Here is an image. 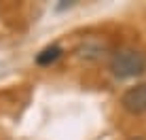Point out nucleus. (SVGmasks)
Returning <instances> with one entry per match:
<instances>
[{"mask_svg": "<svg viewBox=\"0 0 146 140\" xmlns=\"http://www.w3.org/2000/svg\"><path fill=\"white\" fill-rule=\"evenodd\" d=\"M110 72L117 79H131L146 72V55L138 49H119L110 59Z\"/></svg>", "mask_w": 146, "mask_h": 140, "instance_id": "f257e3e1", "label": "nucleus"}, {"mask_svg": "<svg viewBox=\"0 0 146 140\" xmlns=\"http://www.w3.org/2000/svg\"><path fill=\"white\" fill-rule=\"evenodd\" d=\"M121 104L131 115H144L146 113V83H140L135 87H129L121 98Z\"/></svg>", "mask_w": 146, "mask_h": 140, "instance_id": "f03ea898", "label": "nucleus"}, {"mask_svg": "<svg viewBox=\"0 0 146 140\" xmlns=\"http://www.w3.org/2000/svg\"><path fill=\"white\" fill-rule=\"evenodd\" d=\"M59 55H62V47H57V45H51V47L42 49V51L36 55V64H40V66H49V64H53Z\"/></svg>", "mask_w": 146, "mask_h": 140, "instance_id": "7ed1b4c3", "label": "nucleus"}, {"mask_svg": "<svg viewBox=\"0 0 146 140\" xmlns=\"http://www.w3.org/2000/svg\"><path fill=\"white\" fill-rule=\"evenodd\" d=\"M131 140H142V138H131Z\"/></svg>", "mask_w": 146, "mask_h": 140, "instance_id": "20e7f679", "label": "nucleus"}]
</instances>
